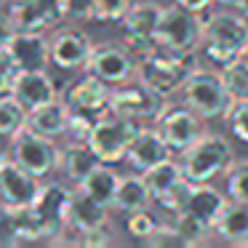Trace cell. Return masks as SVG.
Wrapping results in <instances>:
<instances>
[{"label": "cell", "mask_w": 248, "mask_h": 248, "mask_svg": "<svg viewBox=\"0 0 248 248\" xmlns=\"http://www.w3.org/2000/svg\"><path fill=\"white\" fill-rule=\"evenodd\" d=\"M248 48V16H243L237 8H224L203 16V40L200 51L208 56L214 64H227V62L246 56Z\"/></svg>", "instance_id": "obj_1"}, {"label": "cell", "mask_w": 248, "mask_h": 248, "mask_svg": "<svg viewBox=\"0 0 248 248\" xmlns=\"http://www.w3.org/2000/svg\"><path fill=\"white\" fill-rule=\"evenodd\" d=\"M195 51H168L155 48L152 54L136 59V78L144 80L150 88H155L163 96L182 91L184 80L198 70Z\"/></svg>", "instance_id": "obj_2"}, {"label": "cell", "mask_w": 248, "mask_h": 248, "mask_svg": "<svg viewBox=\"0 0 248 248\" xmlns=\"http://www.w3.org/2000/svg\"><path fill=\"white\" fill-rule=\"evenodd\" d=\"M235 163L232 144L219 134H203L198 141L182 152V171L192 184L211 182V179L227 173V168Z\"/></svg>", "instance_id": "obj_3"}, {"label": "cell", "mask_w": 248, "mask_h": 248, "mask_svg": "<svg viewBox=\"0 0 248 248\" xmlns=\"http://www.w3.org/2000/svg\"><path fill=\"white\" fill-rule=\"evenodd\" d=\"M182 96H184V104L189 109H195L203 120L224 118V112L232 104V96L227 93L221 75L214 70H203V67H198L184 80Z\"/></svg>", "instance_id": "obj_4"}, {"label": "cell", "mask_w": 248, "mask_h": 248, "mask_svg": "<svg viewBox=\"0 0 248 248\" xmlns=\"http://www.w3.org/2000/svg\"><path fill=\"white\" fill-rule=\"evenodd\" d=\"M166 102H168V96L157 93L155 88H150L144 80H139V78L134 75L131 80L112 86L109 112L125 115V118L147 125V123H155V118L160 115V109L166 107Z\"/></svg>", "instance_id": "obj_5"}, {"label": "cell", "mask_w": 248, "mask_h": 248, "mask_svg": "<svg viewBox=\"0 0 248 248\" xmlns=\"http://www.w3.org/2000/svg\"><path fill=\"white\" fill-rule=\"evenodd\" d=\"M139 128H141V123L125 118V115L104 112L93 123L88 144H91V150L99 155L102 163H120L125 157V152H128V147H131V141H134Z\"/></svg>", "instance_id": "obj_6"}, {"label": "cell", "mask_w": 248, "mask_h": 248, "mask_svg": "<svg viewBox=\"0 0 248 248\" xmlns=\"http://www.w3.org/2000/svg\"><path fill=\"white\" fill-rule=\"evenodd\" d=\"M11 160H16L22 168H27L30 173H35L38 179H46L56 171L59 166V144L51 136H43L38 131H32L30 125H24L16 136H11Z\"/></svg>", "instance_id": "obj_7"}, {"label": "cell", "mask_w": 248, "mask_h": 248, "mask_svg": "<svg viewBox=\"0 0 248 248\" xmlns=\"http://www.w3.org/2000/svg\"><path fill=\"white\" fill-rule=\"evenodd\" d=\"M203 40V16L187 11L179 3L163 8L157 24V46L168 51H198Z\"/></svg>", "instance_id": "obj_8"}, {"label": "cell", "mask_w": 248, "mask_h": 248, "mask_svg": "<svg viewBox=\"0 0 248 248\" xmlns=\"http://www.w3.org/2000/svg\"><path fill=\"white\" fill-rule=\"evenodd\" d=\"M163 16V6L155 0H139L128 8V14L123 16V43L128 46V51L139 59V56L152 54L157 46V24Z\"/></svg>", "instance_id": "obj_9"}, {"label": "cell", "mask_w": 248, "mask_h": 248, "mask_svg": "<svg viewBox=\"0 0 248 248\" xmlns=\"http://www.w3.org/2000/svg\"><path fill=\"white\" fill-rule=\"evenodd\" d=\"M155 128L160 131V136L168 141L171 152H184L192 141H198L205 134L203 118L195 109H189L187 104H173L166 102V107L160 109V115L155 118Z\"/></svg>", "instance_id": "obj_10"}, {"label": "cell", "mask_w": 248, "mask_h": 248, "mask_svg": "<svg viewBox=\"0 0 248 248\" xmlns=\"http://www.w3.org/2000/svg\"><path fill=\"white\" fill-rule=\"evenodd\" d=\"M86 72L102 78L109 86H118L136 75V56L125 43H93Z\"/></svg>", "instance_id": "obj_11"}, {"label": "cell", "mask_w": 248, "mask_h": 248, "mask_svg": "<svg viewBox=\"0 0 248 248\" xmlns=\"http://www.w3.org/2000/svg\"><path fill=\"white\" fill-rule=\"evenodd\" d=\"M91 51H93V43L83 30L64 27L51 38V64L64 72L86 70Z\"/></svg>", "instance_id": "obj_12"}, {"label": "cell", "mask_w": 248, "mask_h": 248, "mask_svg": "<svg viewBox=\"0 0 248 248\" xmlns=\"http://www.w3.org/2000/svg\"><path fill=\"white\" fill-rule=\"evenodd\" d=\"M40 192V179L22 168L16 160H8L0 166V203L11 205V208H27L35 203Z\"/></svg>", "instance_id": "obj_13"}, {"label": "cell", "mask_w": 248, "mask_h": 248, "mask_svg": "<svg viewBox=\"0 0 248 248\" xmlns=\"http://www.w3.org/2000/svg\"><path fill=\"white\" fill-rule=\"evenodd\" d=\"M64 102L70 104L72 109H80V112H88V115H104L109 112V96H112V86L104 83L102 78L86 72L83 78L72 80L70 86L62 91Z\"/></svg>", "instance_id": "obj_14"}, {"label": "cell", "mask_w": 248, "mask_h": 248, "mask_svg": "<svg viewBox=\"0 0 248 248\" xmlns=\"http://www.w3.org/2000/svg\"><path fill=\"white\" fill-rule=\"evenodd\" d=\"M70 195L72 189L64 187L62 182H48V184H40V192L32 203V211L40 216L46 227L51 232V240H59V235H64L67 227V203H70Z\"/></svg>", "instance_id": "obj_15"}, {"label": "cell", "mask_w": 248, "mask_h": 248, "mask_svg": "<svg viewBox=\"0 0 248 248\" xmlns=\"http://www.w3.org/2000/svg\"><path fill=\"white\" fill-rule=\"evenodd\" d=\"M107 221H109V205L93 200L91 195L83 192L80 187L72 189L70 203H67V219H64L67 232L83 235V232H88V230L104 227Z\"/></svg>", "instance_id": "obj_16"}, {"label": "cell", "mask_w": 248, "mask_h": 248, "mask_svg": "<svg viewBox=\"0 0 248 248\" xmlns=\"http://www.w3.org/2000/svg\"><path fill=\"white\" fill-rule=\"evenodd\" d=\"M168 157H171V147H168V141L160 136V131L155 125H141L136 131L134 141H131L128 152H125V160L139 173L150 171L152 166L168 160Z\"/></svg>", "instance_id": "obj_17"}, {"label": "cell", "mask_w": 248, "mask_h": 248, "mask_svg": "<svg viewBox=\"0 0 248 248\" xmlns=\"http://www.w3.org/2000/svg\"><path fill=\"white\" fill-rule=\"evenodd\" d=\"M8 51L14 54L19 70H48L51 64V38L46 30H19Z\"/></svg>", "instance_id": "obj_18"}, {"label": "cell", "mask_w": 248, "mask_h": 248, "mask_svg": "<svg viewBox=\"0 0 248 248\" xmlns=\"http://www.w3.org/2000/svg\"><path fill=\"white\" fill-rule=\"evenodd\" d=\"M11 96L30 112V109L56 99L59 96V88H56V83H54L48 70H22L16 83H14Z\"/></svg>", "instance_id": "obj_19"}, {"label": "cell", "mask_w": 248, "mask_h": 248, "mask_svg": "<svg viewBox=\"0 0 248 248\" xmlns=\"http://www.w3.org/2000/svg\"><path fill=\"white\" fill-rule=\"evenodd\" d=\"M99 163L102 160H99V155L91 150L88 141L72 139V141H67L64 147H59V166H56V171H62L67 182L78 187Z\"/></svg>", "instance_id": "obj_20"}, {"label": "cell", "mask_w": 248, "mask_h": 248, "mask_svg": "<svg viewBox=\"0 0 248 248\" xmlns=\"http://www.w3.org/2000/svg\"><path fill=\"white\" fill-rule=\"evenodd\" d=\"M27 125L32 131H38V134H43V136H51V139L67 136V125H70V104L64 102V96L51 99V102L30 109Z\"/></svg>", "instance_id": "obj_21"}, {"label": "cell", "mask_w": 248, "mask_h": 248, "mask_svg": "<svg viewBox=\"0 0 248 248\" xmlns=\"http://www.w3.org/2000/svg\"><path fill=\"white\" fill-rule=\"evenodd\" d=\"M224 205H227L224 192L211 187V182H200V184H192V192H189V200H187V208L184 211L214 230V224L219 219V214L224 211Z\"/></svg>", "instance_id": "obj_22"}, {"label": "cell", "mask_w": 248, "mask_h": 248, "mask_svg": "<svg viewBox=\"0 0 248 248\" xmlns=\"http://www.w3.org/2000/svg\"><path fill=\"white\" fill-rule=\"evenodd\" d=\"M214 232L227 243L248 246V203L243 200H227L224 211L214 224Z\"/></svg>", "instance_id": "obj_23"}, {"label": "cell", "mask_w": 248, "mask_h": 248, "mask_svg": "<svg viewBox=\"0 0 248 248\" xmlns=\"http://www.w3.org/2000/svg\"><path fill=\"white\" fill-rule=\"evenodd\" d=\"M150 203H152V192L141 173H125V176H120L112 208H118L120 214H131V211H139V208H150Z\"/></svg>", "instance_id": "obj_24"}, {"label": "cell", "mask_w": 248, "mask_h": 248, "mask_svg": "<svg viewBox=\"0 0 248 248\" xmlns=\"http://www.w3.org/2000/svg\"><path fill=\"white\" fill-rule=\"evenodd\" d=\"M118 182H120V173L112 168V163H99L78 187H80L83 192H88L93 200H99V203L112 208L115 192H118Z\"/></svg>", "instance_id": "obj_25"}, {"label": "cell", "mask_w": 248, "mask_h": 248, "mask_svg": "<svg viewBox=\"0 0 248 248\" xmlns=\"http://www.w3.org/2000/svg\"><path fill=\"white\" fill-rule=\"evenodd\" d=\"M141 176H144L147 187H150V192H152V200H160L168 189H173L182 179H187L182 171V163L171 160V157L157 163V166H152L150 171H144Z\"/></svg>", "instance_id": "obj_26"}, {"label": "cell", "mask_w": 248, "mask_h": 248, "mask_svg": "<svg viewBox=\"0 0 248 248\" xmlns=\"http://www.w3.org/2000/svg\"><path fill=\"white\" fill-rule=\"evenodd\" d=\"M3 8L11 16L16 32L19 30H51L43 8L38 6V0H6Z\"/></svg>", "instance_id": "obj_27"}, {"label": "cell", "mask_w": 248, "mask_h": 248, "mask_svg": "<svg viewBox=\"0 0 248 248\" xmlns=\"http://www.w3.org/2000/svg\"><path fill=\"white\" fill-rule=\"evenodd\" d=\"M219 75L232 99H248V56H237V59L221 64Z\"/></svg>", "instance_id": "obj_28"}, {"label": "cell", "mask_w": 248, "mask_h": 248, "mask_svg": "<svg viewBox=\"0 0 248 248\" xmlns=\"http://www.w3.org/2000/svg\"><path fill=\"white\" fill-rule=\"evenodd\" d=\"M27 115L30 112L11 96V93L0 96V139H11V136H16L19 131L27 125Z\"/></svg>", "instance_id": "obj_29"}, {"label": "cell", "mask_w": 248, "mask_h": 248, "mask_svg": "<svg viewBox=\"0 0 248 248\" xmlns=\"http://www.w3.org/2000/svg\"><path fill=\"white\" fill-rule=\"evenodd\" d=\"M157 224H160V219H157L155 211H150V208H139V211L125 214V232H128L131 237H136V240H147V237L157 230Z\"/></svg>", "instance_id": "obj_30"}, {"label": "cell", "mask_w": 248, "mask_h": 248, "mask_svg": "<svg viewBox=\"0 0 248 248\" xmlns=\"http://www.w3.org/2000/svg\"><path fill=\"white\" fill-rule=\"evenodd\" d=\"M173 227L179 230V235L184 237L187 246H198V243H203L205 237H208V232H211L208 224L198 221L192 214H187V211H182V214L173 216Z\"/></svg>", "instance_id": "obj_31"}, {"label": "cell", "mask_w": 248, "mask_h": 248, "mask_svg": "<svg viewBox=\"0 0 248 248\" xmlns=\"http://www.w3.org/2000/svg\"><path fill=\"white\" fill-rule=\"evenodd\" d=\"M227 195L230 200L248 203V160H235L227 168Z\"/></svg>", "instance_id": "obj_32"}, {"label": "cell", "mask_w": 248, "mask_h": 248, "mask_svg": "<svg viewBox=\"0 0 248 248\" xmlns=\"http://www.w3.org/2000/svg\"><path fill=\"white\" fill-rule=\"evenodd\" d=\"M224 120L230 125L232 136L243 144H248V99H232L230 109L224 112Z\"/></svg>", "instance_id": "obj_33"}, {"label": "cell", "mask_w": 248, "mask_h": 248, "mask_svg": "<svg viewBox=\"0 0 248 248\" xmlns=\"http://www.w3.org/2000/svg\"><path fill=\"white\" fill-rule=\"evenodd\" d=\"M189 192H192V182H189V179H182V182H179L176 187H173V189H168V192L163 195L160 200H155V203L160 205V208L166 211V214L176 216V214H182V211L187 208Z\"/></svg>", "instance_id": "obj_34"}, {"label": "cell", "mask_w": 248, "mask_h": 248, "mask_svg": "<svg viewBox=\"0 0 248 248\" xmlns=\"http://www.w3.org/2000/svg\"><path fill=\"white\" fill-rule=\"evenodd\" d=\"M134 0H93V19L96 22H123Z\"/></svg>", "instance_id": "obj_35"}, {"label": "cell", "mask_w": 248, "mask_h": 248, "mask_svg": "<svg viewBox=\"0 0 248 248\" xmlns=\"http://www.w3.org/2000/svg\"><path fill=\"white\" fill-rule=\"evenodd\" d=\"M16 243H22L19 224H16V211L11 205L0 203V246H16Z\"/></svg>", "instance_id": "obj_36"}, {"label": "cell", "mask_w": 248, "mask_h": 248, "mask_svg": "<svg viewBox=\"0 0 248 248\" xmlns=\"http://www.w3.org/2000/svg\"><path fill=\"white\" fill-rule=\"evenodd\" d=\"M19 64L14 59V54L8 48H0V96H6V93L14 91V83L19 78Z\"/></svg>", "instance_id": "obj_37"}, {"label": "cell", "mask_w": 248, "mask_h": 248, "mask_svg": "<svg viewBox=\"0 0 248 248\" xmlns=\"http://www.w3.org/2000/svg\"><path fill=\"white\" fill-rule=\"evenodd\" d=\"M147 246L150 248H168V246H187V243H184V237L179 235V230L176 227H173V221L171 224H157V230L152 232L150 237H147Z\"/></svg>", "instance_id": "obj_38"}, {"label": "cell", "mask_w": 248, "mask_h": 248, "mask_svg": "<svg viewBox=\"0 0 248 248\" xmlns=\"http://www.w3.org/2000/svg\"><path fill=\"white\" fill-rule=\"evenodd\" d=\"M93 19V0H64V22L80 24Z\"/></svg>", "instance_id": "obj_39"}, {"label": "cell", "mask_w": 248, "mask_h": 248, "mask_svg": "<svg viewBox=\"0 0 248 248\" xmlns=\"http://www.w3.org/2000/svg\"><path fill=\"white\" fill-rule=\"evenodd\" d=\"M75 240L83 243V246H107V243H112V232H109V224H104L83 232V235H75Z\"/></svg>", "instance_id": "obj_40"}, {"label": "cell", "mask_w": 248, "mask_h": 248, "mask_svg": "<svg viewBox=\"0 0 248 248\" xmlns=\"http://www.w3.org/2000/svg\"><path fill=\"white\" fill-rule=\"evenodd\" d=\"M38 6L43 8L48 27H56V24L64 22V0H38Z\"/></svg>", "instance_id": "obj_41"}, {"label": "cell", "mask_w": 248, "mask_h": 248, "mask_svg": "<svg viewBox=\"0 0 248 248\" xmlns=\"http://www.w3.org/2000/svg\"><path fill=\"white\" fill-rule=\"evenodd\" d=\"M16 35V27H14L11 16L6 14V8H0V48H8Z\"/></svg>", "instance_id": "obj_42"}, {"label": "cell", "mask_w": 248, "mask_h": 248, "mask_svg": "<svg viewBox=\"0 0 248 248\" xmlns=\"http://www.w3.org/2000/svg\"><path fill=\"white\" fill-rule=\"evenodd\" d=\"M173 3H179V6H182V8H187V11L205 14V11H208V6L214 3V0H173Z\"/></svg>", "instance_id": "obj_43"}, {"label": "cell", "mask_w": 248, "mask_h": 248, "mask_svg": "<svg viewBox=\"0 0 248 248\" xmlns=\"http://www.w3.org/2000/svg\"><path fill=\"white\" fill-rule=\"evenodd\" d=\"M235 8L243 14V16H248V0H237V3H235Z\"/></svg>", "instance_id": "obj_44"}, {"label": "cell", "mask_w": 248, "mask_h": 248, "mask_svg": "<svg viewBox=\"0 0 248 248\" xmlns=\"http://www.w3.org/2000/svg\"><path fill=\"white\" fill-rule=\"evenodd\" d=\"M214 3H219L221 8H235V3H237V0H214Z\"/></svg>", "instance_id": "obj_45"}, {"label": "cell", "mask_w": 248, "mask_h": 248, "mask_svg": "<svg viewBox=\"0 0 248 248\" xmlns=\"http://www.w3.org/2000/svg\"><path fill=\"white\" fill-rule=\"evenodd\" d=\"M6 160H8V152L3 150V147H0V166H3V163H6Z\"/></svg>", "instance_id": "obj_46"}, {"label": "cell", "mask_w": 248, "mask_h": 248, "mask_svg": "<svg viewBox=\"0 0 248 248\" xmlns=\"http://www.w3.org/2000/svg\"><path fill=\"white\" fill-rule=\"evenodd\" d=\"M246 56H248V48H246Z\"/></svg>", "instance_id": "obj_47"}]
</instances>
